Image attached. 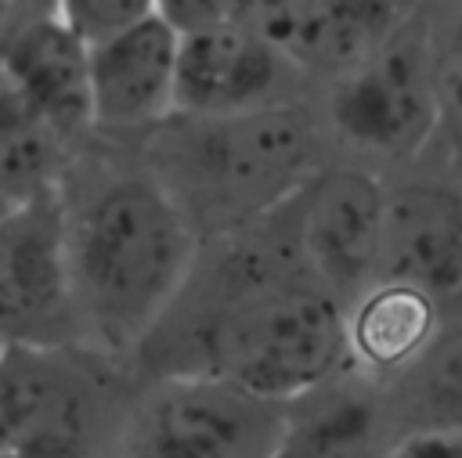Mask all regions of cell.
I'll list each match as a JSON object with an SVG mask.
<instances>
[{"instance_id": "6da1fadb", "label": "cell", "mask_w": 462, "mask_h": 458, "mask_svg": "<svg viewBox=\"0 0 462 458\" xmlns=\"http://www.w3.org/2000/svg\"><path fill=\"white\" fill-rule=\"evenodd\" d=\"M79 343L126 353L170 317L195 270L199 238L152 173H112L72 198L58 188Z\"/></svg>"}, {"instance_id": "7a4b0ae2", "label": "cell", "mask_w": 462, "mask_h": 458, "mask_svg": "<svg viewBox=\"0 0 462 458\" xmlns=\"http://www.w3.org/2000/svg\"><path fill=\"white\" fill-rule=\"evenodd\" d=\"M235 263L242 285L202 321L170 375H217L274 404L310 397L346 361L339 299L260 249Z\"/></svg>"}, {"instance_id": "3957f363", "label": "cell", "mask_w": 462, "mask_h": 458, "mask_svg": "<svg viewBox=\"0 0 462 458\" xmlns=\"http://www.w3.org/2000/svg\"><path fill=\"white\" fill-rule=\"evenodd\" d=\"M314 130L292 105L242 115H170L155 126L152 177L199 220L238 231L292 202L314 177Z\"/></svg>"}, {"instance_id": "277c9868", "label": "cell", "mask_w": 462, "mask_h": 458, "mask_svg": "<svg viewBox=\"0 0 462 458\" xmlns=\"http://www.w3.org/2000/svg\"><path fill=\"white\" fill-rule=\"evenodd\" d=\"M87 346H0V458H116Z\"/></svg>"}, {"instance_id": "5b68a950", "label": "cell", "mask_w": 462, "mask_h": 458, "mask_svg": "<svg viewBox=\"0 0 462 458\" xmlns=\"http://www.w3.org/2000/svg\"><path fill=\"white\" fill-rule=\"evenodd\" d=\"M285 404L217 375H166L126 418L116 458H271Z\"/></svg>"}, {"instance_id": "8992f818", "label": "cell", "mask_w": 462, "mask_h": 458, "mask_svg": "<svg viewBox=\"0 0 462 458\" xmlns=\"http://www.w3.org/2000/svg\"><path fill=\"white\" fill-rule=\"evenodd\" d=\"M0 346H83L58 188L0 216Z\"/></svg>"}, {"instance_id": "52a82bcc", "label": "cell", "mask_w": 462, "mask_h": 458, "mask_svg": "<svg viewBox=\"0 0 462 458\" xmlns=\"http://www.w3.org/2000/svg\"><path fill=\"white\" fill-rule=\"evenodd\" d=\"M437 54L415 18L365 61L346 69L332 90V123L346 144L372 155H411L437 126Z\"/></svg>"}, {"instance_id": "ba28073f", "label": "cell", "mask_w": 462, "mask_h": 458, "mask_svg": "<svg viewBox=\"0 0 462 458\" xmlns=\"http://www.w3.org/2000/svg\"><path fill=\"white\" fill-rule=\"evenodd\" d=\"M296 252L307 274L350 299L372 285L383 245L386 191L365 169H321L296 195Z\"/></svg>"}, {"instance_id": "9c48e42d", "label": "cell", "mask_w": 462, "mask_h": 458, "mask_svg": "<svg viewBox=\"0 0 462 458\" xmlns=\"http://www.w3.org/2000/svg\"><path fill=\"white\" fill-rule=\"evenodd\" d=\"M180 32L159 14L87 43L90 126L108 133L155 130L173 115Z\"/></svg>"}, {"instance_id": "30bf717a", "label": "cell", "mask_w": 462, "mask_h": 458, "mask_svg": "<svg viewBox=\"0 0 462 458\" xmlns=\"http://www.w3.org/2000/svg\"><path fill=\"white\" fill-rule=\"evenodd\" d=\"M296 65L256 29L224 25L184 32L177 47L173 115L217 119L285 105V83Z\"/></svg>"}, {"instance_id": "8fae6325", "label": "cell", "mask_w": 462, "mask_h": 458, "mask_svg": "<svg viewBox=\"0 0 462 458\" xmlns=\"http://www.w3.org/2000/svg\"><path fill=\"white\" fill-rule=\"evenodd\" d=\"M0 79L65 141L90 126L87 40L58 11L0 22Z\"/></svg>"}, {"instance_id": "7c38bea8", "label": "cell", "mask_w": 462, "mask_h": 458, "mask_svg": "<svg viewBox=\"0 0 462 458\" xmlns=\"http://www.w3.org/2000/svg\"><path fill=\"white\" fill-rule=\"evenodd\" d=\"M375 278L404 281L437 307L462 292V195L411 184L386 195Z\"/></svg>"}, {"instance_id": "4fadbf2b", "label": "cell", "mask_w": 462, "mask_h": 458, "mask_svg": "<svg viewBox=\"0 0 462 458\" xmlns=\"http://www.w3.org/2000/svg\"><path fill=\"white\" fill-rule=\"evenodd\" d=\"M415 18V0H300L274 47L303 69L346 72Z\"/></svg>"}, {"instance_id": "5bb4252c", "label": "cell", "mask_w": 462, "mask_h": 458, "mask_svg": "<svg viewBox=\"0 0 462 458\" xmlns=\"http://www.w3.org/2000/svg\"><path fill=\"white\" fill-rule=\"evenodd\" d=\"M437 303L390 278L365 285L343 314L346 361L372 375H397L415 368L437 339Z\"/></svg>"}, {"instance_id": "9a60e30c", "label": "cell", "mask_w": 462, "mask_h": 458, "mask_svg": "<svg viewBox=\"0 0 462 458\" xmlns=\"http://www.w3.org/2000/svg\"><path fill=\"white\" fill-rule=\"evenodd\" d=\"M65 137L0 79V198L22 206L61 184Z\"/></svg>"}, {"instance_id": "2e32d148", "label": "cell", "mask_w": 462, "mask_h": 458, "mask_svg": "<svg viewBox=\"0 0 462 458\" xmlns=\"http://www.w3.org/2000/svg\"><path fill=\"white\" fill-rule=\"evenodd\" d=\"M379 408L365 397H328L289 415L271 458H386Z\"/></svg>"}, {"instance_id": "e0dca14e", "label": "cell", "mask_w": 462, "mask_h": 458, "mask_svg": "<svg viewBox=\"0 0 462 458\" xmlns=\"http://www.w3.org/2000/svg\"><path fill=\"white\" fill-rule=\"evenodd\" d=\"M300 0H155V14L184 32H202V29H224V25H242L263 32L271 43L296 11Z\"/></svg>"}, {"instance_id": "ac0fdd59", "label": "cell", "mask_w": 462, "mask_h": 458, "mask_svg": "<svg viewBox=\"0 0 462 458\" xmlns=\"http://www.w3.org/2000/svg\"><path fill=\"white\" fill-rule=\"evenodd\" d=\"M415 368H422V382H419L422 426L462 429V328L437 335Z\"/></svg>"}, {"instance_id": "d6986e66", "label": "cell", "mask_w": 462, "mask_h": 458, "mask_svg": "<svg viewBox=\"0 0 462 458\" xmlns=\"http://www.w3.org/2000/svg\"><path fill=\"white\" fill-rule=\"evenodd\" d=\"M433 108H437L433 133L444 137L451 159L462 169V25L451 36V43L437 54V69H433Z\"/></svg>"}, {"instance_id": "ffe728a7", "label": "cell", "mask_w": 462, "mask_h": 458, "mask_svg": "<svg viewBox=\"0 0 462 458\" xmlns=\"http://www.w3.org/2000/svg\"><path fill=\"white\" fill-rule=\"evenodd\" d=\"M54 11L87 40H101L116 29H126L155 14V0H58Z\"/></svg>"}, {"instance_id": "44dd1931", "label": "cell", "mask_w": 462, "mask_h": 458, "mask_svg": "<svg viewBox=\"0 0 462 458\" xmlns=\"http://www.w3.org/2000/svg\"><path fill=\"white\" fill-rule=\"evenodd\" d=\"M386 458H462V429L419 426L393 440Z\"/></svg>"}, {"instance_id": "7402d4cb", "label": "cell", "mask_w": 462, "mask_h": 458, "mask_svg": "<svg viewBox=\"0 0 462 458\" xmlns=\"http://www.w3.org/2000/svg\"><path fill=\"white\" fill-rule=\"evenodd\" d=\"M58 0H7L11 11H54Z\"/></svg>"}, {"instance_id": "603a6c76", "label": "cell", "mask_w": 462, "mask_h": 458, "mask_svg": "<svg viewBox=\"0 0 462 458\" xmlns=\"http://www.w3.org/2000/svg\"><path fill=\"white\" fill-rule=\"evenodd\" d=\"M7 209H11V206H7V202H4V198H0V216H4V213H7Z\"/></svg>"}, {"instance_id": "cb8c5ba5", "label": "cell", "mask_w": 462, "mask_h": 458, "mask_svg": "<svg viewBox=\"0 0 462 458\" xmlns=\"http://www.w3.org/2000/svg\"><path fill=\"white\" fill-rule=\"evenodd\" d=\"M0 4H4V0H0Z\"/></svg>"}]
</instances>
